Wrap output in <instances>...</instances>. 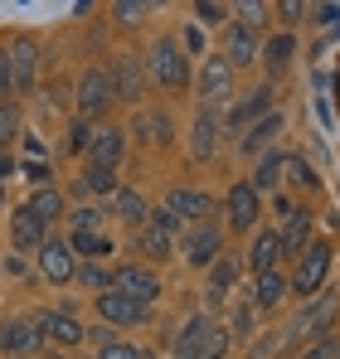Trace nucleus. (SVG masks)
<instances>
[{
  "instance_id": "f257e3e1",
  "label": "nucleus",
  "mask_w": 340,
  "mask_h": 359,
  "mask_svg": "<svg viewBox=\"0 0 340 359\" xmlns=\"http://www.w3.org/2000/svg\"><path fill=\"white\" fill-rule=\"evenodd\" d=\"M331 262H336V248L326 238L306 243V252L296 257V277L287 282V292H296V301H316V292H321L326 277H331Z\"/></svg>"
},
{
  "instance_id": "f03ea898",
  "label": "nucleus",
  "mask_w": 340,
  "mask_h": 359,
  "mask_svg": "<svg viewBox=\"0 0 340 359\" xmlns=\"http://www.w3.org/2000/svg\"><path fill=\"white\" fill-rule=\"evenodd\" d=\"M117 102L112 93V73L107 68H83V78H78V88H73V107H78V121H93L107 117V107Z\"/></svg>"
},
{
  "instance_id": "7ed1b4c3",
  "label": "nucleus",
  "mask_w": 340,
  "mask_h": 359,
  "mask_svg": "<svg viewBox=\"0 0 340 359\" xmlns=\"http://www.w3.org/2000/svg\"><path fill=\"white\" fill-rule=\"evenodd\" d=\"M151 78L166 93H185L190 88V59H185L180 39H156V49H151Z\"/></svg>"
},
{
  "instance_id": "20e7f679",
  "label": "nucleus",
  "mask_w": 340,
  "mask_h": 359,
  "mask_svg": "<svg viewBox=\"0 0 340 359\" xmlns=\"http://www.w3.org/2000/svg\"><path fill=\"white\" fill-rule=\"evenodd\" d=\"M175 224H180V219H175L170 209H151V214H146V224L136 229V252H146L151 262H166V257H170V233H175Z\"/></svg>"
},
{
  "instance_id": "39448f33",
  "label": "nucleus",
  "mask_w": 340,
  "mask_h": 359,
  "mask_svg": "<svg viewBox=\"0 0 340 359\" xmlns=\"http://www.w3.org/2000/svg\"><path fill=\"white\" fill-rule=\"evenodd\" d=\"M224 214H228V229H233V233H253L258 219H263V194H258L248 180H238V184L228 189V199H224Z\"/></svg>"
},
{
  "instance_id": "423d86ee",
  "label": "nucleus",
  "mask_w": 340,
  "mask_h": 359,
  "mask_svg": "<svg viewBox=\"0 0 340 359\" xmlns=\"http://www.w3.org/2000/svg\"><path fill=\"white\" fill-rule=\"evenodd\" d=\"M224 257V229L209 219V224H195L190 233H185V262L190 267H214Z\"/></svg>"
},
{
  "instance_id": "0eeeda50",
  "label": "nucleus",
  "mask_w": 340,
  "mask_h": 359,
  "mask_svg": "<svg viewBox=\"0 0 340 359\" xmlns=\"http://www.w3.org/2000/svg\"><path fill=\"white\" fill-rule=\"evenodd\" d=\"M112 93H117V102H141V93H146V68H141V54H117L112 59Z\"/></svg>"
},
{
  "instance_id": "6e6552de",
  "label": "nucleus",
  "mask_w": 340,
  "mask_h": 359,
  "mask_svg": "<svg viewBox=\"0 0 340 359\" xmlns=\"http://www.w3.org/2000/svg\"><path fill=\"white\" fill-rule=\"evenodd\" d=\"M10 83H15V93H30L34 88V78H39V49H34V39H10Z\"/></svg>"
},
{
  "instance_id": "1a4fd4ad",
  "label": "nucleus",
  "mask_w": 340,
  "mask_h": 359,
  "mask_svg": "<svg viewBox=\"0 0 340 359\" xmlns=\"http://www.w3.org/2000/svg\"><path fill=\"white\" fill-rule=\"evenodd\" d=\"M39 267H44V277H49L54 287H63V282L78 277V257H73V248H68L63 238H44V248H39Z\"/></svg>"
},
{
  "instance_id": "9d476101",
  "label": "nucleus",
  "mask_w": 340,
  "mask_h": 359,
  "mask_svg": "<svg viewBox=\"0 0 340 359\" xmlns=\"http://www.w3.org/2000/svg\"><path fill=\"white\" fill-rule=\"evenodd\" d=\"M112 292L151 306V301L161 297V282H156V272H146V267H122V272H112Z\"/></svg>"
},
{
  "instance_id": "9b49d317",
  "label": "nucleus",
  "mask_w": 340,
  "mask_h": 359,
  "mask_svg": "<svg viewBox=\"0 0 340 359\" xmlns=\"http://www.w3.org/2000/svg\"><path fill=\"white\" fill-rule=\"evenodd\" d=\"M228 93H233V68H228L219 54L204 59V68H200V102L214 107V102H224Z\"/></svg>"
},
{
  "instance_id": "f8f14e48",
  "label": "nucleus",
  "mask_w": 340,
  "mask_h": 359,
  "mask_svg": "<svg viewBox=\"0 0 340 359\" xmlns=\"http://www.w3.org/2000/svg\"><path fill=\"white\" fill-rule=\"evenodd\" d=\"M190 156H195V161H214V156H219V117H214V107H200V112H195Z\"/></svg>"
},
{
  "instance_id": "ddd939ff",
  "label": "nucleus",
  "mask_w": 340,
  "mask_h": 359,
  "mask_svg": "<svg viewBox=\"0 0 340 359\" xmlns=\"http://www.w3.org/2000/svg\"><path fill=\"white\" fill-rule=\"evenodd\" d=\"M39 345H44V335H39V325L25 320V316H15V320L0 325V350H5V355H34Z\"/></svg>"
},
{
  "instance_id": "4468645a",
  "label": "nucleus",
  "mask_w": 340,
  "mask_h": 359,
  "mask_svg": "<svg viewBox=\"0 0 340 359\" xmlns=\"http://www.w3.org/2000/svg\"><path fill=\"white\" fill-rule=\"evenodd\" d=\"M336 316H340V297H321V301H311L296 320H292V335H326L331 325H336Z\"/></svg>"
},
{
  "instance_id": "2eb2a0df",
  "label": "nucleus",
  "mask_w": 340,
  "mask_h": 359,
  "mask_svg": "<svg viewBox=\"0 0 340 359\" xmlns=\"http://www.w3.org/2000/svg\"><path fill=\"white\" fill-rule=\"evenodd\" d=\"M166 209L175 219H195V224H209V214H214V194H204V189H170Z\"/></svg>"
},
{
  "instance_id": "dca6fc26",
  "label": "nucleus",
  "mask_w": 340,
  "mask_h": 359,
  "mask_svg": "<svg viewBox=\"0 0 340 359\" xmlns=\"http://www.w3.org/2000/svg\"><path fill=\"white\" fill-rule=\"evenodd\" d=\"M219 59H224L228 68H253V63H258V34H248L243 25H228L224 54H219Z\"/></svg>"
},
{
  "instance_id": "f3484780",
  "label": "nucleus",
  "mask_w": 340,
  "mask_h": 359,
  "mask_svg": "<svg viewBox=\"0 0 340 359\" xmlns=\"http://www.w3.org/2000/svg\"><path fill=\"white\" fill-rule=\"evenodd\" d=\"M98 316H103L107 325H136V320L146 316V306L122 297V292H103V297H98Z\"/></svg>"
},
{
  "instance_id": "a211bd4d",
  "label": "nucleus",
  "mask_w": 340,
  "mask_h": 359,
  "mask_svg": "<svg viewBox=\"0 0 340 359\" xmlns=\"http://www.w3.org/2000/svg\"><path fill=\"white\" fill-rule=\"evenodd\" d=\"M34 325H39V335H44V340H54V345H63V350L83 340V325H78L68 311H44Z\"/></svg>"
},
{
  "instance_id": "6ab92c4d",
  "label": "nucleus",
  "mask_w": 340,
  "mask_h": 359,
  "mask_svg": "<svg viewBox=\"0 0 340 359\" xmlns=\"http://www.w3.org/2000/svg\"><path fill=\"white\" fill-rule=\"evenodd\" d=\"M88 161H93V170H117V161H122V131L117 126H98L93 131Z\"/></svg>"
},
{
  "instance_id": "aec40b11",
  "label": "nucleus",
  "mask_w": 340,
  "mask_h": 359,
  "mask_svg": "<svg viewBox=\"0 0 340 359\" xmlns=\"http://www.w3.org/2000/svg\"><path fill=\"white\" fill-rule=\"evenodd\" d=\"M306 243H311V214L306 209H292L287 214V229L277 233V248H282V257H301Z\"/></svg>"
},
{
  "instance_id": "412c9836",
  "label": "nucleus",
  "mask_w": 340,
  "mask_h": 359,
  "mask_svg": "<svg viewBox=\"0 0 340 359\" xmlns=\"http://www.w3.org/2000/svg\"><path fill=\"white\" fill-rule=\"evenodd\" d=\"M209 335H214V325L204 320V316H195L180 335H175V359H204L209 350Z\"/></svg>"
},
{
  "instance_id": "4be33fe9",
  "label": "nucleus",
  "mask_w": 340,
  "mask_h": 359,
  "mask_svg": "<svg viewBox=\"0 0 340 359\" xmlns=\"http://www.w3.org/2000/svg\"><path fill=\"white\" fill-rule=\"evenodd\" d=\"M10 238H15V248L20 252H34V248H44V238H49V229L30 214V209H20L15 219H10Z\"/></svg>"
},
{
  "instance_id": "5701e85b",
  "label": "nucleus",
  "mask_w": 340,
  "mask_h": 359,
  "mask_svg": "<svg viewBox=\"0 0 340 359\" xmlns=\"http://www.w3.org/2000/svg\"><path fill=\"white\" fill-rule=\"evenodd\" d=\"M263 117H273V93H268V88H258L243 107L228 112V131H248L253 121H263Z\"/></svg>"
},
{
  "instance_id": "b1692460",
  "label": "nucleus",
  "mask_w": 340,
  "mask_h": 359,
  "mask_svg": "<svg viewBox=\"0 0 340 359\" xmlns=\"http://www.w3.org/2000/svg\"><path fill=\"white\" fill-rule=\"evenodd\" d=\"M282 257V248H277V233L273 229H258V238L248 248V267H253V277H263V272H273V262Z\"/></svg>"
},
{
  "instance_id": "393cba45",
  "label": "nucleus",
  "mask_w": 340,
  "mask_h": 359,
  "mask_svg": "<svg viewBox=\"0 0 340 359\" xmlns=\"http://www.w3.org/2000/svg\"><path fill=\"white\" fill-rule=\"evenodd\" d=\"M277 131H282V117H277V112H273V117H263V121H253V126L243 131V141H238V146H243V156H258V151H268Z\"/></svg>"
},
{
  "instance_id": "a878e982",
  "label": "nucleus",
  "mask_w": 340,
  "mask_h": 359,
  "mask_svg": "<svg viewBox=\"0 0 340 359\" xmlns=\"http://www.w3.org/2000/svg\"><path fill=\"white\" fill-rule=\"evenodd\" d=\"M112 214H117V219H126V224H136V229H141L151 209H146V199H141L136 189H126V184H117V194H112Z\"/></svg>"
},
{
  "instance_id": "bb28decb",
  "label": "nucleus",
  "mask_w": 340,
  "mask_h": 359,
  "mask_svg": "<svg viewBox=\"0 0 340 359\" xmlns=\"http://www.w3.org/2000/svg\"><path fill=\"white\" fill-rule=\"evenodd\" d=\"M282 297H287V277L282 272H263V277L253 282V306H258V311H273Z\"/></svg>"
},
{
  "instance_id": "cd10ccee",
  "label": "nucleus",
  "mask_w": 340,
  "mask_h": 359,
  "mask_svg": "<svg viewBox=\"0 0 340 359\" xmlns=\"http://www.w3.org/2000/svg\"><path fill=\"white\" fill-rule=\"evenodd\" d=\"M25 209H30V214H34V219H39V224H44V229H49V224H54L58 214H63V194H58V189H49V184H44V189H34V199H30V204H25Z\"/></svg>"
},
{
  "instance_id": "c85d7f7f",
  "label": "nucleus",
  "mask_w": 340,
  "mask_h": 359,
  "mask_svg": "<svg viewBox=\"0 0 340 359\" xmlns=\"http://www.w3.org/2000/svg\"><path fill=\"white\" fill-rule=\"evenodd\" d=\"M68 248H73V257H93V262H103V257L112 252V238H107L103 229H98V233H73Z\"/></svg>"
},
{
  "instance_id": "c756f323",
  "label": "nucleus",
  "mask_w": 340,
  "mask_h": 359,
  "mask_svg": "<svg viewBox=\"0 0 340 359\" xmlns=\"http://www.w3.org/2000/svg\"><path fill=\"white\" fill-rule=\"evenodd\" d=\"M282 165H287V156H277V151H268L263 161H258V175L248 180L258 194H268V189H277V180H282Z\"/></svg>"
},
{
  "instance_id": "7c9ffc66",
  "label": "nucleus",
  "mask_w": 340,
  "mask_h": 359,
  "mask_svg": "<svg viewBox=\"0 0 340 359\" xmlns=\"http://www.w3.org/2000/svg\"><path fill=\"white\" fill-rule=\"evenodd\" d=\"M233 277H238V267H233L228 257H219V262L209 267V301H224L228 292H233Z\"/></svg>"
},
{
  "instance_id": "2f4dec72",
  "label": "nucleus",
  "mask_w": 340,
  "mask_h": 359,
  "mask_svg": "<svg viewBox=\"0 0 340 359\" xmlns=\"http://www.w3.org/2000/svg\"><path fill=\"white\" fill-rule=\"evenodd\" d=\"M292 54H296V34H273V39L263 44V63H268V68H282Z\"/></svg>"
},
{
  "instance_id": "473e14b6",
  "label": "nucleus",
  "mask_w": 340,
  "mask_h": 359,
  "mask_svg": "<svg viewBox=\"0 0 340 359\" xmlns=\"http://www.w3.org/2000/svg\"><path fill=\"white\" fill-rule=\"evenodd\" d=\"M146 10H151V5H141V0H117V5H112V15L126 25V29H131V25H141V20H146Z\"/></svg>"
},
{
  "instance_id": "72a5a7b5",
  "label": "nucleus",
  "mask_w": 340,
  "mask_h": 359,
  "mask_svg": "<svg viewBox=\"0 0 340 359\" xmlns=\"http://www.w3.org/2000/svg\"><path fill=\"white\" fill-rule=\"evenodd\" d=\"M15 136H20V112H15V107L5 102V107H0V151H5V146H10Z\"/></svg>"
},
{
  "instance_id": "f704fd0d",
  "label": "nucleus",
  "mask_w": 340,
  "mask_h": 359,
  "mask_svg": "<svg viewBox=\"0 0 340 359\" xmlns=\"http://www.w3.org/2000/svg\"><path fill=\"white\" fill-rule=\"evenodd\" d=\"M238 15H243L238 25H243L248 34H258V29H263V20H268V5H253V0H248V5H238Z\"/></svg>"
},
{
  "instance_id": "c9c22d12",
  "label": "nucleus",
  "mask_w": 340,
  "mask_h": 359,
  "mask_svg": "<svg viewBox=\"0 0 340 359\" xmlns=\"http://www.w3.org/2000/svg\"><path fill=\"white\" fill-rule=\"evenodd\" d=\"M88 146H93V126H88V121H73V126H68V151L83 156Z\"/></svg>"
},
{
  "instance_id": "e433bc0d",
  "label": "nucleus",
  "mask_w": 340,
  "mask_h": 359,
  "mask_svg": "<svg viewBox=\"0 0 340 359\" xmlns=\"http://www.w3.org/2000/svg\"><path fill=\"white\" fill-rule=\"evenodd\" d=\"M78 277H83L88 287H98V297H103V292H112V272H107V267H98V262H88Z\"/></svg>"
},
{
  "instance_id": "4c0bfd02",
  "label": "nucleus",
  "mask_w": 340,
  "mask_h": 359,
  "mask_svg": "<svg viewBox=\"0 0 340 359\" xmlns=\"http://www.w3.org/2000/svg\"><path fill=\"white\" fill-rule=\"evenodd\" d=\"M88 189H93V194H117V175L112 170H93V165H88Z\"/></svg>"
},
{
  "instance_id": "58836bf2",
  "label": "nucleus",
  "mask_w": 340,
  "mask_h": 359,
  "mask_svg": "<svg viewBox=\"0 0 340 359\" xmlns=\"http://www.w3.org/2000/svg\"><path fill=\"white\" fill-rule=\"evenodd\" d=\"M98 229H103V214L98 209H78L73 214V233H98Z\"/></svg>"
},
{
  "instance_id": "ea45409f",
  "label": "nucleus",
  "mask_w": 340,
  "mask_h": 359,
  "mask_svg": "<svg viewBox=\"0 0 340 359\" xmlns=\"http://www.w3.org/2000/svg\"><path fill=\"white\" fill-rule=\"evenodd\" d=\"M195 15H200L204 25H219V20H228V5H214V0H200V5H195Z\"/></svg>"
},
{
  "instance_id": "a19ab883",
  "label": "nucleus",
  "mask_w": 340,
  "mask_h": 359,
  "mask_svg": "<svg viewBox=\"0 0 340 359\" xmlns=\"http://www.w3.org/2000/svg\"><path fill=\"white\" fill-rule=\"evenodd\" d=\"M10 97H15V83H10V54L0 49V107H5Z\"/></svg>"
},
{
  "instance_id": "79ce46f5",
  "label": "nucleus",
  "mask_w": 340,
  "mask_h": 359,
  "mask_svg": "<svg viewBox=\"0 0 340 359\" xmlns=\"http://www.w3.org/2000/svg\"><path fill=\"white\" fill-rule=\"evenodd\" d=\"M98 359H141V350H136V345H122V340H112L107 350H98Z\"/></svg>"
},
{
  "instance_id": "37998d69",
  "label": "nucleus",
  "mask_w": 340,
  "mask_h": 359,
  "mask_svg": "<svg viewBox=\"0 0 340 359\" xmlns=\"http://www.w3.org/2000/svg\"><path fill=\"white\" fill-rule=\"evenodd\" d=\"M282 170H292V180H301V184H316V175H311V165L301 161V156H287Z\"/></svg>"
},
{
  "instance_id": "c03bdc74",
  "label": "nucleus",
  "mask_w": 340,
  "mask_h": 359,
  "mask_svg": "<svg viewBox=\"0 0 340 359\" xmlns=\"http://www.w3.org/2000/svg\"><path fill=\"white\" fill-rule=\"evenodd\" d=\"M301 359H340V345H336V340H316Z\"/></svg>"
},
{
  "instance_id": "a18cd8bd",
  "label": "nucleus",
  "mask_w": 340,
  "mask_h": 359,
  "mask_svg": "<svg viewBox=\"0 0 340 359\" xmlns=\"http://www.w3.org/2000/svg\"><path fill=\"white\" fill-rule=\"evenodd\" d=\"M20 170H25V175L34 180V184H39V189H44V184H49V165H44V161H25V165H20Z\"/></svg>"
},
{
  "instance_id": "49530a36",
  "label": "nucleus",
  "mask_w": 340,
  "mask_h": 359,
  "mask_svg": "<svg viewBox=\"0 0 340 359\" xmlns=\"http://www.w3.org/2000/svg\"><path fill=\"white\" fill-rule=\"evenodd\" d=\"M228 355V335L224 330H214V335H209V350H204V359H224Z\"/></svg>"
},
{
  "instance_id": "de8ad7c7",
  "label": "nucleus",
  "mask_w": 340,
  "mask_h": 359,
  "mask_svg": "<svg viewBox=\"0 0 340 359\" xmlns=\"http://www.w3.org/2000/svg\"><path fill=\"white\" fill-rule=\"evenodd\" d=\"M316 25H321V29L336 25V29H340V5H321V10H316Z\"/></svg>"
},
{
  "instance_id": "09e8293b",
  "label": "nucleus",
  "mask_w": 340,
  "mask_h": 359,
  "mask_svg": "<svg viewBox=\"0 0 340 359\" xmlns=\"http://www.w3.org/2000/svg\"><path fill=\"white\" fill-rule=\"evenodd\" d=\"M83 335H88L98 350H107V345H112V330H107V325H98V330H83Z\"/></svg>"
},
{
  "instance_id": "8fccbe9b",
  "label": "nucleus",
  "mask_w": 340,
  "mask_h": 359,
  "mask_svg": "<svg viewBox=\"0 0 340 359\" xmlns=\"http://www.w3.org/2000/svg\"><path fill=\"white\" fill-rule=\"evenodd\" d=\"M10 170H15V161H10V156H5V151H0V180L10 175Z\"/></svg>"
},
{
  "instance_id": "3c124183",
  "label": "nucleus",
  "mask_w": 340,
  "mask_h": 359,
  "mask_svg": "<svg viewBox=\"0 0 340 359\" xmlns=\"http://www.w3.org/2000/svg\"><path fill=\"white\" fill-rule=\"evenodd\" d=\"M141 359H156V355H151V350H141Z\"/></svg>"
},
{
  "instance_id": "603ef678",
  "label": "nucleus",
  "mask_w": 340,
  "mask_h": 359,
  "mask_svg": "<svg viewBox=\"0 0 340 359\" xmlns=\"http://www.w3.org/2000/svg\"><path fill=\"white\" fill-rule=\"evenodd\" d=\"M54 359H63V355H54Z\"/></svg>"
},
{
  "instance_id": "864d4df0",
  "label": "nucleus",
  "mask_w": 340,
  "mask_h": 359,
  "mask_svg": "<svg viewBox=\"0 0 340 359\" xmlns=\"http://www.w3.org/2000/svg\"><path fill=\"white\" fill-rule=\"evenodd\" d=\"M0 194H5V189H0Z\"/></svg>"
}]
</instances>
